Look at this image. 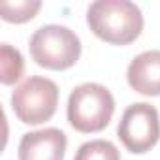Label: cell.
Here are the masks:
<instances>
[{
	"label": "cell",
	"instance_id": "cell-1",
	"mask_svg": "<svg viewBox=\"0 0 160 160\" xmlns=\"http://www.w3.org/2000/svg\"><path fill=\"white\" fill-rule=\"evenodd\" d=\"M87 25L111 45H128L143 30V13L130 0H96L87 8Z\"/></svg>",
	"mask_w": 160,
	"mask_h": 160
},
{
	"label": "cell",
	"instance_id": "cell-2",
	"mask_svg": "<svg viewBox=\"0 0 160 160\" xmlns=\"http://www.w3.org/2000/svg\"><path fill=\"white\" fill-rule=\"evenodd\" d=\"M115 98L108 87L100 83H81L77 85L70 96L66 106L68 122L72 128L83 134L102 132L113 117Z\"/></svg>",
	"mask_w": 160,
	"mask_h": 160
},
{
	"label": "cell",
	"instance_id": "cell-3",
	"mask_svg": "<svg viewBox=\"0 0 160 160\" xmlns=\"http://www.w3.org/2000/svg\"><path fill=\"white\" fill-rule=\"evenodd\" d=\"M28 51L32 60L47 70H68L81 57L79 36L62 25H43L30 36Z\"/></svg>",
	"mask_w": 160,
	"mask_h": 160
},
{
	"label": "cell",
	"instance_id": "cell-4",
	"mask_svg": "<svg viewBox=\"0 0 160 160\" xmlns=\"http://www.w3.org/2000/svg\"><path fill=\"white\" fill-rule=\"evenodd\" d=\"M58 106V87L53 79L30 75L12 92V109L25 124L47 122Z\"/></svg>",
	"mask_w": 160,
	"mask_h": 160
},
{
	"label": "cell",
	"instance_id": "cell-5",
	"mask_svg": "<svg viewBox=\"0 0 160 160\" xmlns=\"http://www.w3.org/2000/svg\"><path fill=\"white\" fill-rule=\"evenodd\" d=\"M117 136L126 151L134 154L149 152L160 139V117L156 108L147 102L130 104L119 121Z\"/></svg>",
	"mask_w": 160,
	"mask_h": 160
},
{
	"label": "cell",
	"instance_id": "cell-6",
	"mask_svg": "<svg viewBox=\"0 0 160 160\" xmlns=\"http://www.w3.org/2000/svg\"><path fill=\"white\" fill-rule=\"evenodd\" d=\"M66 145V134L58 128L27 132L19 141L17 156L19 160H64Z\"/></svg>",
	"mask_w": 160,
	"mask_h": 160
},
{
	"label": "cell",
	"instance_id": "cell-7",
	"mask_svg": "<svg viewBox=\"0 0 160 160\" xmlns=\"http://www.w3.org/2000/svg\"><path fill=\"white\" fill-rule=\"evenodd\" d=\"M128 85L143 96H160V49L143 51L126 70Z\"/></svg>",
	"mask_w": 160,
	"mask_h": 160
},
{
	"label": "cell",
	"instance_id": "cell-8",
	"mask_svg": "<svg viewBox=\"0 0 160 160\" xmlns=\"http://www.w3.org/2000/svg\"><path fill=\"white\" fill-rule=\"evenodd\" d=\"M25 73V60L19 49L10 43L0 45V81L2 85H15Z\"/></svg>",
	"mask_w": 160,
	"mask_h": 160
},
{
	"label": "cell",
	"instance_id": "cell-9",
	"mask_svg": "<svg viewBox=\"0 0 160 160\" xmlns=\"http://www.w3.org/2000/svg\"><path fill=\"white\" fill-rule=\"evenodd\" d=\"M42 10L40 0H15V2H0V17L8 23H27L36 17V13Z\"/></svg>",
	"mask_w": 160,
	"mask_h": 160
},
{
	"label": "cell",
	"instance_id": "cell-10",
	"mask_svg": "<svg viewBox=\"0 0 160 160\" xmlns=\"http://www.w3.org/2000/svg\"><path fill=\"white\" fill-rule=\"evenodd\" d=\"M73 160H121V152L108 139H91L77 149Z\"/></svg>",
	"mask_w": 160,
	"mask_h": 160
}]
</instances>
